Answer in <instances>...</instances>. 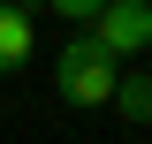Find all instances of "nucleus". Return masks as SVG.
Wrapping results in <instances>:
<instances>
[{
  "instance_id": "f257e3e1",
  "label": "nucleus",
  "mask_w": 152,
  "mask_h": 144,
  "mask_svg": "<svg viewBox=\"0 0 152 144\" xmlns=\"http://www.w3.org/2000/svg\"><path fill=\"white\" fill-rule=\"evenodd\" d=\"M53 84H61V99L69 106H114V84H122V61H107L91 46V31L84 38H69L53 53Z\"/></svg>"
},
{
  "instance_id": "f03ea898",
  "label": "nucleus",
  "mask_w": 152,
  "mask_h": 144,
  "mask_svg": "<svg viewBox=\"0 0 152 144\" xmlns=\"http://www.w3.org/2000/svg\"><path fill=\"white\" fill-rule=\"evenodd\" d=\"M91 46L107 61H137V53H152V8L145 0H107L91 15Z\"/></svg>"
},
{
  "instance_id": "7ed1b4c3",
  "label": "nucleus",
  "mask_w": 152,
  "mask_h": 144,
  "mask_svg": "<svg viewBox=\"0 0 152 144\" xmlns=\"http://www.w3.org/2000/svg\"><path fill=\"white\" fill-rule=\"evenodd\" d=\"M31 53H38V23H31V8L0 0V76H15Z\"/></svg>"
},
{
  "instance_id": "20e7f679",
  "label": "nucleus",
  "mask_w": 152,
  "mask_h": 144,
  "mask_svg": "<svg viewBox=\"0 0 152 144\" xmlns=\"http://www.w3.org/2000/svg\"><path fill=\"white\" fill-rule=\"evenodd\" d=\"M114 106L129 114V121H152V76H122L114 84Z\"/></svg>"
},
{
  "instance_id": "39448f33",
  "label": "nucleus",
  "mask_w": 152,
  "mask_h": 144,
  "mask_svg": "<svg viewBox=\"0 0 152 144\" xmlns=\"http://www.w3.org/2000/svg\"><path fill=\"white\" fill-rule=\"evenodd\" d=\"M145 76H152V68H145Z\"/></svg>"
}]
</instances>
